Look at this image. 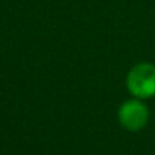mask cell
<instances>
[{
    "label": "cell",
    "mask_w": 155,
    "mask_h": 155,
    "mask_svg": "<svg viewBox=\"0 0 155 155\" xmlns=\"http://www.w3.org/2000/svg\"><path fill=\"white\" fill-rule=\"evenodd\" d=\"M129 93L138 99H149L155 96V65L140 62L134 65L126 78Z\"/></svg>",
    "instance_id": "1"
},
{
    "label": "cell",
    "mask_w": 155,
    "mask_h": 155,
    "mask_svg": "<svg viewBox=\"0 0 155 155\" xmlns=\"http://www.w3.org/2000/svg\"><path fill=\"white\" fill-rule=\"evenodd\" d=\"M147 119H149L147 107L143 102L135 99L125 102L119 110V122L125 129L131 132H137L143 129L147 123Z\"/></svg>",
    "instance_id": "2"
}]
</instances>
